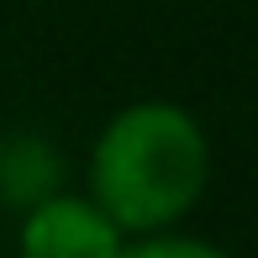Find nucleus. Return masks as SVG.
Listing matches in <instances>:
<instances>
[{
  "instance_id": "obj_2",
  "label": "nucleus",
  "mask_w": 258,
  "mask_h": 258,
  "mask_svg": "<svg viewBox=\"0 0 258 258\" xmlns=\"http://www.w3.org/2000/svg\"><path fill=\"white\" fill-rule=\"evenodd\" d=\"M126 232L85 190H58L16 216V258H121Z\"/></svg>"
},
{
  "instance_id": "obj_4",
  "label": "nucleus",
  "mask_w": 258,
  "mask_h": 258,
  "mask_svg": "<svg viewBox=\"0 0 258 258\" xmlns=\"http://www.w3.org/2000/svg\"><path fill=\"white\" fill-rule=\"evenodd\" d=\"M121 258H237V253H227L211 237H190V232L174 227V232H153V237H132Z\"/></svg>"
},
{
  "instance_id": "obj_1",
  "label": "nucleus",
  "mask_w": 258,
  "mask_h": 258,
  "mask_svg": "<svg viewBox=\"0 0 258 258\" xmlns=\"http://www.w3.org/2000/svg\"><path fill=\"white\" fill-rule=\"evenodd\" d=\"M211 184V132L179 100H132L90 143L85 195L126 237L174 232Z\"/></svg>"
},
{
  "instance_id": "obj_3",
  "label": "nucleus",
  "mask_w": 258,
  "mask_h": 258,
  "mask_svg": "<svg viewBox=\"0 0 258 258\" xmlns=\"http://www.w3.org/2000/svg\"><path fill=\"white\" fill-rule=\"evenodd\" d=\"M58 190H69V163L48 137L32 126L0 132V211L27 216Z\"/></svg>"
}]
</instances>
